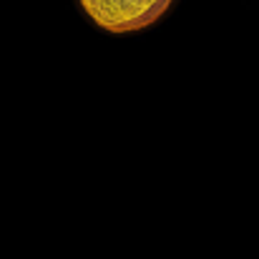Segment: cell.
Returning a JSON list of instances; mask_svg holds the SVG:
<instances>
[{
    "instance_id": "1",
    "label": "cell",
    "mask_w": 259,
    "mask_h": 259,
    "mask_svg": "<svg viewBox=\"0 0 259 259\" xmlns=\"http://www.w3.org/2000/svg\"><path fill=\"white\" fill-rule=\"evenodd\" d=\"M86 15L108 33H136L154 25L174 0H78Z\"/></svg>"
}]
</instances>
